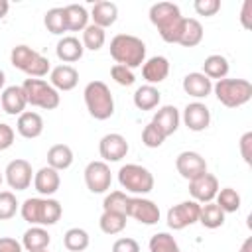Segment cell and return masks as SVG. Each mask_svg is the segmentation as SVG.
<instances>
[{"label": "cell", "instance_id": "1", "mask_svg": "<svg viewBox=\"0 0 252 252\" xmlns=\"http://www.w3.org/2000/svg\"><path fill=\"white\" fill-rule=\"evenodd\" d=\"M150 22L158 28L159 37L165 43H177L181 26H183V16L177 4L173 2H156L150 6Z\"/></svg>", "mask_w": 252, "mask_h": 252}, {"label": "cell", "instance_id": "2", "mask_svg": "<svg viewBox=\"0 0 252 252\" xmlns=\"http://www.w3.org/2000/svg\"><path fill=\"white\" fill-rule=\"evenodd\" d=\"M20 215L32 226H51L61 219L63 207L53 197H30L20 205Z\"/></svg>", "mask_w": 252, "mask_h": 252}, {"label": "cell", "instance_id": "3", "mask_svg": "<svg viewBox=\"0 0 252 252\" xmlns=\"http://www.w3.org/2000/svg\"><path fill=\"white\" fill-rule=\"evenodd\" d=\"M110 57L128 69L142 67L146 61V43L132 33H118L110 39Z\"/></svg>", "mask_w": 252, "mask_h": 252}, {"label": "cell", "instance_id": "4", "mask_svg": "<svg viewBox=\"0 0 252 252\" xmlns=\"http://www.w3.org/2000/svg\"><path fill=\"white\" fill-rule=\"evenodd\" d=\"M83 96H85L87 110L94 120H108L114 114V96L106 83L102 81L87 83Z\"/></svg>", "mask_w": 252, "mask_h": 252}, {"label": "cell", "instance_id": "5", "mask_svg": "<svg viewBox=\"0 0 252 252\" xmlns=\"http://www.w3.org/2000/svg\"><path fill=\"white\" fill-rule=\"evenodd\" d=\"M10 63L16 69L24 71L32 79H41V77H45L51 71L49 59L43 57L39 51L32 49L30 45H24V43L12 47V51H10Z\"/></svg>", "mask_w": 252, "mask_h": 252}, {"label": "cell", "instance_id": "6", "mask_svg": "<svg viewBox=\"0 0 252 252\" xmlns=\"http://www.w3.org/2000/svg\"><path fill=\"white\" fill-rule=\"evenodd\" d=\"M213 93L226 108H238L252 98V83L246 79H220L213 85Z\"/></svg>", "mask_w": 252, "mask_h": 252}, {"label": "cell", "instance_id": "7", "mask_svg": "<svg viewBox=\"0 0 252 252\" xmlns=\"http://www.w3.org/2000/svg\"><path fill=\"white\" fill-rule=\"evenodd\" d=\"M118 183L124 189V193L128 191L142 197L154 189V175L148 167L140 163H126L118 169Z\"/></svg>", "mask_w": 252, "mask_h": 252}, {"label": "cell", "instance_id": "8", "mask_svg": "<svg viewBox=\"0 0 252 252\" xmlns=\"http://www.w3.org/2000/svg\"><path fill=\"white\" fill-rule=\"evenodd\" d=\"M22 89L26 93L28 104H32V106H37V108H43V110H53L61 102L59 91H55L43 79H32L30 77L22 83Z\"/></svg>", "mask_w": 252, "mask_h": 252}, {"label": "cell", "instance_id": "9", "mask_svg": "<svg viewBox=\"0 0 252 252\" xmlns=\"http://www.w3.org/2000/svg\"><path fill=\"white\" fill-rule=\"evenodd\" d=\"M199 209L201 205L193 199L189 201H181L177 205H173L169 211H167V226L173 228V230H183L185 226H191L199 220Z\"/></svg>", "mask_w": 252, "mask_h": 252}, {"label": "cell", "instance_id": "10", "mask_svg": "<svg viewBox=\"0 0 252 252\" xmlns=\"http://www.w3.org/2000/svg\"><path fill=\"white\" fill-rule=\"evenodd\" d=\"M112 183V173L106 161H89L85 167V185L91 193H106Z\"/></svg>", "mask_w": 252, "mask_h": 252}, {"label": "cell", "instance_id": "11", "mask_svg": "<svg viewBox=\"0 0 252 252\" xmlns=\"http://www.w3.org/2000/svg\"><path fill=\"white\" fill-rule=\"evenodd\" d=\"M4 179L6 183L10 185V189H16V191H26L32 181H33V169H32V163L28 159H22V158H16L12 159L6 169H4Z\"/></svg>", "mask_w": 252, "mask_h": 252}, {"label": "cell", "instance_id": "12", "mask_svg": "<svg viewBox=\"0 0 252 252\" xmlns=\"http://www.w3.org/2000/svg\"><path fill=\"white\" fill-rule=\"evenodd\" d=\"M126 217L142 222V224H156L159 220V207L146 197H130L126 207Z\"/></svg>", "mask_w": 252, "mask_h": 252}, {"label": "cell", "instance_id": "13", "mask_svg": "<svg viewBox=\"0 0 252 252\" xmlns=\"http://www.w3.org/2000/svg\"><path fill=\"white\" fill-rule=\"evenodd\" d=\"M219 189H220V187H219V179H217L213 173H209V171H205V173H201L199 177H195V179L189 181L191 199L197 201L199 205H205V203L215 201Z\"/></svg>", "mask_w": 252, "mask_h": 252}, {"label": "cell", "instance_id": "14", "mask_svg": "<svg viewBox=\"0 0 252 252\" xmlns=\"http://www.w3.org/2000/svg\"><path fill=\"white\" fill-rule=\"evenodd\" d=\"M130 146L126 142V138L118 132H110V134H104L98 142V154L102 158V161H120L122 158H126Z\"/></svg>", "mask_w": 252, "mask_h": 252}, {"label": "cell", "instance_id": "15", "mask_svg": "<svg viewBox=\"0 0 252 252\" xmlns=\"http://www.w3.org/2000/svg\"><path fill=\"white\" fill-rule=\"evenodd\" d=\"M175 167H177V173L183 179L191 181V179H195V177H199L201 173L207 171V161L199 152L185 150L175 158Z\"/></svg>", "mask_w": 252, "mask_h": 252}, {"label": "cell", "instance_id": "16", "mask_svg": "<svg viewBox=\"0 0 252 252\" xmlns=\"http://www.w3.org/2000/svg\"><path fill=\"white\" fill-rule=\"evenodd\" d=\"M181 120H183V124H185L191 132H203V130H207L209 124H211V110L207 108V104L195 100V102H189V104L183 108Z\"/></svg>", "mask_w": 252, "mask_h": 252}, {"label": "cell", "instance_id": "17", "mask_svg": "<svg viewBox=\"0 0 252 252\" xmlns=\"http://www.w3.org/2000/svg\"><path fill=\"white\" fill-rule=\"evenodd\" d=\"M0 106L6 114L10 116H20L26 106H28V100H26V93L22 89V85H12V87H6L0 94Z\"/></svg>", "mask_w": 252, "mask_h": 252}, {"label": "cell", "instance_id": "18", "mask_svg": "<svg viewBox=\"0 0 252 252\" xmlns=\"http://www.w3.org/2000/svg\"><path fill=\"white\" fill-rule=\"evenodd\" d=\"M59 185H61V177H59V171L45 165L41 169H37L33 173V187L35 191L41 195V197H51L59 191Z\"/></svg>", "mask_w": 252, "mask_h": 252}, {"label": "cell", "instance_id": "19", "mask_svg": "<svg viewBox=\"0 0 252 252\" xmlns=\"http://www.w3.org/2000/svg\"><path fill=\"white\" fill-rule=\"evenodd\" d=\"M167 75H169V61L163 55H154V57L146 59L142 65V77H144L146 85H158V83L165 81Z\"/></svg>", "mask_w": 252, "mask_h": 252}, {"label": "cell", "instance_id": "20", "mask_svg": "<svg viewBox=\"0 0 252 252\" xmlns=\"http://www.w3.org/2000/svg\"><path fill=\"white\" fill-rule=\"evenodd\" d=\"M79 83V71L73 65H57L49 71V85L55 91H73Z\"/></svg>", "mask_w": 252, "mask_h": 252}, {"label": "cell", "instance_id": "21", "mask_svg": "<svg viewBox=\"0 0 252 252\" xmlns=\"http://www.w3.org/2000/svg\"><path fill=\"white\" fill-rule=\"evenodd\" d=\"M179 122H181V114H179V110H177L173 104L159 106V108L156 110L154 118H152V124H156V126L163 132V136H165V138L177 132Z\"/></svg>", "mask_w": 252, "mask_h": 252}, {"label": "cell", "instance_id": "22", "mask_svg": "<svg viewBox=\"0 0 252 252\" xmlns=\"http://www.w3.org/2000/svg\"><path fill=\"white\" fill-rule=\"evenodd\" d=\"M16 130L26 140L39 138L41 132H43V118H41V114L33 112V110H24L18 116V120H16Z\"/></svg>", "mask_w": 252, "mask_h": 252}, {"label": "cell", "instance_id": "23", "mask_svg": "<svg viewBox=\"0 0 252 252\" xmlns=\"http://www.w3.org/2000/svg\"><path fill=\"white\" fill-rule=\"evenodd\" d=\"M183 91L193 98H207L213 93V81L207 79L201 71H193L183 77Z\"/></svg>", "mask_w": 252, "mask_h": 252}, {"label": "cell", "instance_id": "24", "mask_svg": "<svg viewBox=\"0 0 252 252\" xmlns=\"http://www.w3.org/2000/svg\"><path fill=\"white\" fill-rule=\"evenodd\" d=\"M55 53H57L59 61H63L65 65H69V63H75V61H79L83 57L85 47H83V43H81L79 37H75V35H63L57 41V45H55Z\"/></svg>", "mask_w": 252, "mask_h": 252}, {"label": "cell", "instance_id": "25", "mask_svg": "<svg viewBox=\"0 0 252 252\" xmlns=\"http://www.w3.org/2000/svg\"><path fill=\"white\" fill-rule=\"evenodd\" d=\"M51 242V234L45 226H30L22 236V248L28 252H41L47 250Z\"/></svg>", "mask_w": 252, "mask_h": 252}, {"label": "cell", "instance_id": "26", "mask_svg": "<svg viewBox=\"0 0 252 252\" xmlns=\"http://www.w3.org/2000/svg\"><path fill=\"white\" fill-rule=\"evenodd\" d=\"M89 16L93 18V24L94 26L106 30V28L114 26V22L118 20V6L114 2H106V0L94 2V6H93V10H91Z\"/></svg>", "mask_w": 252, "mask_h": 252}, {"label": "cell", "instance_id": "27", "mask_svg": "<svg viewBox=\"0 0 252 252\" xmlns=\"http://www.w3.org/2000/svg\"><path fill=\"white\" fill-rule=\"evenodd\" d=\"M63 14H65V24H67V32H83L89 26V12L85 6L81 4H67L63 6Z\"/></svg>", "mask_w": 252, "mask_h": 252}, {"label": "cell", "instance_id": "28", "mask_svg": "<svg viewBox=\"0 0 252 252\" xmlns=\"http://www.w3.org/2000/svg\"><path fill=\"white\" fill-rule=\"evenodd\" d=\"M203 41V26L199 20L195 18H183V26H181V33L177 43L183 47H195Z\"/></svg>", "mask_w": 252, "mask_h": 252}, {"label": "cell", "instance_id": "29", "mask_svg": "<svg viewBox=\"0 0 252 252\" xmlns=\"http://www.w3.org/2000/svg\"><path fill=\"white\" fill-rule=\"evenodd\" d=\"M161 100V93L154 85H142L134 91V106L138 110H154Z\"/></svg>", "mask_w": 252, "mask_h": 252}, {"label": "cell", "instance_id": "30", "mask_svg": "<svg viewBox=\"0 0 252 252\" xmlns=\"http://www.w3.org/2000/svg\"><path fill=\"white\" fill-rule=\"evenodd\" d=\"M73 150L67 146V144H53L49 150H47V165L57 169V171H63L67 167H71L73 163Z\"/></svg>", "mask_w": 252, "mask_h": 252}, {"label": "cell", "instance_id": "31", "mask_svg": "<svg viewBox=\"0 0 252 252\" xmlns=\"http://www.w3.org/2000/svg\"><path fill=\"white\" fill-rule=\"evenodd\" d=\"M228 69H230V65H228V59L224 57V55H220V53H213V55H209L205 61H203V75L207 77V79H217V81H220V79H224L226 75H228Z\"/></svg>", "mask_w": 252, "mask_h": 252}, {"label": "cell", "instance_id": "32", "mask_svg": "<svg viewBox=\"0 0 252 252\" xmlns=\"http://www.w3.org/2000/svg\"><path fill=\"white\" fill-rule=\"evenodd\" d=\"M224 211L215 203V201H211V203H205V205H201V209H199V220L197 222H201L205 228H219V226H222L224 224Z\"/></svg>", "mask_w": 252, "mask_h": 252}, {"label": "cell", "instance_id": "33", "mask_svg": "<svg viewBox=\"0 0 252 252\" xmlns=\"http://www.w3.org/2000/svg\"><path fill=\"white\" fill-rule=\"evenodd\" d=\"M89 242H91L89 232L85 228H79V226H73L63 234V246L69 252H83L89 248Z\"/></svg>", "mask_w": 252, "mask_h": 252}, {"label": "cell", "instance_id": "34", "mask_svg": "<svg viewBox=\"0 0 252 252\" xmlns=\"http://www.w3.org/2000/svg\"><path fill=\"white\" fill-rule=\"evenodd\" d=\"M126 215L120 213H110V211H102L100 219H98V226L104 234H120L126 228Z\"/></svg>", "mask_w": 252, "mask_h": 252}, {"label": "cell", "instance_id": "35", "mask_svg": "<svg viewBox=\"0 0 252 252\" xmlns=\"http://www.w3.org/2000/svg\"><path fill=\"white\" fill-rule=\"evenodd\" d=\"M43 24L47 28L49 33L53 35H63L67 32V24H65V14H63V8H49L43 16Z\"/></svg>", "mask_w": 252, "mask_h": 252}, {"label": "cell", "instance_id": "36", "mask_svg": "<svg viewBox=\"0 0 252 252\" xmlns=\"http://www.w3.org/2000/svg\"><path fill=\"white\" fill-rule=\"evenodd\" d=\"M104 41H106V33H104L102 28H98V26H94V24H89V26L83 30V39H81V43H83L85 49L98 51V49L104 45Z\"/></svg>", "mask_w": 252, "mask_h": 252}, {"label": "cell", "instance_id": "37", "mask_svg": "<svg viewBox=\"0 0 252 252\" xmlns=\"http://www.w3.org/2000/svg\"><path fill=\"white\" fill-rule=\"evenodd\" d=\"M215 203L224 213H236L240 209V195L232 187H222V189H219V193L215 197Z\"/></svg>", "mask_w": 252, "mask_h": 252}, {"label": "cell", "instance_id": "38", "mask_svg": "<svg viewBox=\"0 0 252 252\" xmlns=\"http://www.w3.org/2000/svg\"><path fill=\"white\" fill-rule=\"evenodd\" d=\"M150 252H181L175 238L169 232H156L148 242Z\"/></svg>", "mask_w": 252, "mask_h": 252}, {"label": "cell", "instance_id": "39", "mask_svg": "<svg viewBox=\"0 0 252 252\" xmlns=\"http://www.w3.org/2000/svg\"><path fill=\"white\" fill-rule=\"evenodd\" d=\"M128 195L124 191H110L104 201H102V211H110V213H120L126 215V207H128Z\"/></svg>", "mask_w": 252, "mask_h": 252}, {"label": "cell", "instance_id": "40", "mask_svg": "<svg viewBox=\"0 0 252 252\" xmlns=\"http://www.w3.org/2000/svg\"><path fill=\"white\" fill-rule=\"evenodd\" d=\"M20 211V203L12 191H0V220L12 219Z\"/></svg>", "mask_w": 252, "mask_h": 252}, {"label": "cell", "instance_id": "41", "mask_svg": "<svg viewBox=\"0 0 252 252\" xmlns=\"http://www.w3.org/2000/svg\"><path fill=\"white\" fill-rule=\"evenodd\" d=\"M163 142H165V136H163V132L156 124L150 122V124L144 126V130H142V144L146 148H159Z\"/></svg>", "mask_w": 252, "mask_h": 252}, {"label": "cell", "instance_id": "42", "mask_svg": "<svg viewBox=\"0 0 252 252\" xmlns=\"http://www.w3.org/2000/svg\"><path fill=\"white\" fill-rule=\"evenodd\" d=\"M110 77H112L120 87H132V85L136 83L134 71L128 69V67H124V65H118V63L110 67Z\"/></svg>", "mask_w": 252, "mask_h": 252}, {"label": "cell", "instance_id": "43", "mask_svg": "<svg viewBox=\"0 0 252 252\" xmlns=\"http://www.w3.org/2000/svg\"><path fill=\"white\" fill-rule=\"evenodd\" d=\"M193 8L199 16H215L219 10H220V2L219 0H195L193 2Z\"/></svg>", "mask_w": 252, "mask_h": 252}, {"label": "cell", "instance_id": "44", "mask_svg": "<svg viewBox=\"0 0 252 252\" xmlns=\"http://www.w3.org/2000/svg\"><path fill=\"white\" fill-rule=\"evenodd\" d=\"M112 252H140V244H138L134 238L124 236V238L114 240V244H112Z\"/></svg>", "mask_w": 252, "mask_h": 252}, {"label": "cell", "instance_id": "45", "mask_svg": "<svg viewBox=\"0 0 252 252\" xmlns=\"http://www.w3.org/2000/svg\"><path fill=\"white\" fill-rule=\"evenodd\" d=\"M14 138H16L14 128L10 124H6V122H0V152L8 150L14 144Z\"/></svg>", "mask_w": 252, "mask_h": 252}, {"label": "cell", "instance_id": "46", "mask_svg": "<svg viewBox=\"0 0 252 252\" xmlns=\"http://www.w3.org/2000/svg\"><path fill=\"white\" fill-rule=\"evenodd\" d=\"M238 146H240V156H242V159H244L246 163H252V132L242 134Z\"/></svg>", "mask_w": 252, "mask_h": 252}, {"label": "cell", "instance_id": "47", "mask_svg": "<svg viewBox=\"0 0 252 252\" xmlns=\"http://www.w3.org/2000/svg\"><path fill=\"white\" fill-rule=\"evenodd\" d=\"M0 252H24L22 242L12 236H0Z\"/></svg>", "mask_w": 252, "mask_h": 252}, {"label": "cell", "instance_id": "48", "mask_svg": "<svg viewBox=\"0 0 252 252\" xmlns=\"http://www.w3.org/2000/svg\"><path fill=\"white\" fill-rule=\"evenodd\" d=\"M250 16H252V2H250V0H246V2L242 4V12H240V24H242V28H246V30H250V28H252Z\"/></svg>", "mask_w": 252, "mask_h": 252}, {"label": "cell", "instance_id": "49", "mask_svg": "<svg viewBox=\"0 0 252 252\" xmlns=\"http://www.w3.org/2000/svg\"><path fill=\"white\" fill-rule=\"evenodd\" d=\"M238 252H252V236H248V238L242 242V246H240Z\"/></svg>", "mask_w": 252, "mask_h": 252}, {"label": "cell", "instance_id": "50", "mask_svg": "<svg viewBox=\"0 0 252 252\" xmlns=\"http://www.w3.org/2000/svg\"><path fill=\"white\" fill-rule=\"evenodd\" d=\"M8 10H10V4H8V0H0V20L8 14Z\"/></svg>", "mask_w": 252, "mask_h": 252}, {"label": "cell", "instance_id": "51", "mask_svg": "<svg viewBox=\"0 0 252 252\" xmlns=\"http://www.w3.org/2000/svg\"><path fill=\"white\" fill-rule=\"evenodd\" d=\"M4 85H6V73L0 69V91H4Z\"/></svg>", "mask_w": 252, "mask_h": 252}, {"label": "cell", "instance_id": "52", "mask_svg": "<svg viewBox=\"0 0 252 252\" xmlns=\"http://www.w3.org/2000/svg\"><path fill=\"white\" fill-rule=\"evenodd\" d=\"M2 181H4V175L0 173V187H2Z\"/></svg>", "mask_w": 252, "mask_h": 252}, {"label": "cell", "instance_id": "53", "mask_svg": "<svg viewBox=\"0 0 252 252\" xmlns=\"http://www.w3.org/2000/svg\"><path fill=\"white\" fill-rule=\"evenodd\" d=\"M41 252H49V250H41Z\"/></svg>", "mask_w": 252, "mask_h": 252}]
</instances>
